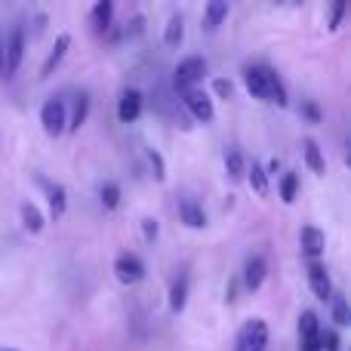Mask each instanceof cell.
I'll return each instance as SVG.
<instances>
[{"label":"cell","instance_id":"obj_7","mask_svg":"<svg viewBox=\"0 0 351 351\" xmlns=\"http://www.w3.org/2000/svg\"><path fill=\"white\" fill-rule=\"evenodd\" d=\"M182 102H185L188 114H191L197 123H210L213 117H216V108H213V99L206 96L204 90H188V93H182Z\"/></svg>","mask_w":351,"mask_h":351},{"label":"cell","instance_id":"obj_28","mask_svg":"<svg viewBox=\"0 0 351 351\" xmlns=\"http://www.w3.org/2000/svg\"><path fill=\"white\" fill-rule=\"evenodd\" d=\"M321 351H342V339L336 330H321Z\"/></svg>","mask_w":351,"mask_h":351},{"label":"cell","instance_id":"obj_11","mask_svg":"<svg viewBox=\"0 0 351 351\" xmlns=\"http://www.w3.org/2000/svg\"><path fill=\"white\" fill-rule=\"evenodd\" d=\"M308 284H311V293H315L317 299H324V302L333 299V280H330L327 268H324L321 262H311L308 265Z\"/></svg>","mask_w":351,"mask_h":351},{"label":"cell","instance_id":"obj_8","mask_svg":"<svg viewBox=\"0 0 351 351\" xmlns=\"http://www.w3.org/2000/svg\"><path fill=\"white\" fill-rule=\"evenodd\" d=\"M299 351H321V321L315 311H302L299 317Z\"/></svg>","mask_w":351,"mask_h":351},{"label":"cell","instance_id":"obj_30","mask_svg":"<svg viewBox=\"0 0 351 351\" xmlns=\"http://www.w3.org/2000/svg\"><path fill=\"white\" fill-rule=\"evenodd\" d=\"M148 164H152V170H154V179H167V164H164V158H160L158 152H152V148H148Z\"/></svg>","mask_w":351,"mask_h":351},{"label":"cell","instance_id":"obj_22","mask_svg":"<svg viewBox=\"0 0 351 351\" xmlns=\"http://www.w3.org/2000/svg\"><path fill=\"white\" fill-rule=\"evenodd\" d=\"M19 216H22L25 231H31V234H40L43 231V213L34 204H22L19 206Z\"/></svg>","mask_w":351,"mask_h":351},{"label":"cell","instance_id":"obj_34","mask_svg":"<svg viewBox=\"0 0 351 351\" xmlns=\"http://www.w3.org/2000/svg\"><path fill=\"white\" fill-rule=\"evenodd\" d=\"M278 173H280V160H278V158H274V160H271V164H268V170H265V176H278Z\"/></svg>","mask_w":351,"mask_h":351},{"label":"cell","instance_id":"obj_5","mask_svg":"<svg viewBox=\"0 0 351 351\" xmlns=\"http://www.w3.org/2000/svg\"><path fill=\"white\" fill-rule=\"evenodd\" d=\"M40 127H43V133L47 136H62L68 130V108H65V102L62 99H47L43 102V108H40Z\"/></svg>","mask_w":351,"mask_h":351},{"label":"cell","instance_id":"obj_1","mask_svg":"<svg viewBox=\"0 0 351 351\" xmlns=\"http://www.w3.org/2000/svg\"><path fill=\"white\" fill-rule=\"evenodd\" d=\"M243 84H247L250 96L259 99V102H271L284 108L290 99H287V86L280 84V77L265 65H247L243 68Z\"/></svg>","mask_w":351,"mask_h":351},{"label":"cell","instance_id":"obj_32","mask_svg":"<svg viewBox=\"0 0 351 351\" xmlns=\"http://www.w3.org/2000/svg\"><path fill=\"white\" fill-rule=\"evenodd\" d=\"M213 93H216L219 99H231V93H234V86H231V80L216 77V80H213Z\"/></svg>","mask_w":351,"mask_h":351},{"label":"cell","instance_id":"obj_29","mask_svg":"<svg viewBox=\"0 0 351 351\" xmlns=\"http://www.w3.org/2000/svg\"><path fill=\"white\" fill-rule=\"evenodd\" d=\"M158 234H160V225H158V219H152V216H145V219H142V237H145L148 243H154V241H158Z\"/></svg>","mask_w":351,"mask_h":351},{"label":"cell","instance_id":"obj_26","mask_svg":"<svg viewBox=\"0 0 351 351\" xmlns=\"http://www.w3.org/2000/svg\"><path fill=\"white\" fill-rule=\"evenodd\" d=\"M299 194V176L296 173H284L280 176V200L284 204H293Z\"/></svg>","mask_w":351,"mask_h":351},{"label":"cell","instance_id":"obj_6","mask_svg":"<svg viewBox=\"0 0 351 351\" xmlns=\"http://www.w3.org/2000/svg\"><path fill=\"white\" fill-rule=\"evenodd\" d=\"M114 274H117V280L121 284H127V287H136V284H142L145 280V262L139 259L136 253H121L114 259Z\"/></svg>","mask_w":351,"mask_h":351},{"label":"cell","instance_id":"obj_35","mask_svg":"<svg viewBox=\"0 0 351 351\" xmlns=\"http://www.w3.org/2000/svg\"><path fill=\"white\" fill-rule=\"evenodd\" d=\"M0 77H3V43H0Z\"/></svg>","mask_w":351,"mask_h":351},{"label":"cell","instance_id":"obj_19","mask_svg":"<svg viewBox=\"0 0 351 351\" xmlns=\"http://www.w3.org/2000/svg\"><path fill=\"white\" fill-rule=\"evenodd\" d=\"M182 40H185V19H182V12H173L164 25V43L167 47H179Z\"/></svg>","mask_w":351,"mask_h":351},{"label":"cell","instance_id":"obj_2","mask_svg":"<svg viewBox=\"0 0 351 351\" xmlns=\"http://www.w3.org/2000/svg\"><path fill=\"white\" fill-rule=\"evenodd\" d=\"M206 74V59L204 56H185V59L176 65L173 71V84L179 93H188V90H197V84L204 80Z\"/></svg>","mask_w":351,"mask_h":351},{"label":"cell","instance_id":"obj_17","mask_svg":"<svg viewBox=\"0 0 351 351\" xmlns=\"http://www.w3.org/2000/svg\"><path fill=\"white\" fill-rule=\"evenodd\" d=\"M225 16H228V0H210V3L204 6V28L216 31L219 25L225 22Z\"/></svg>","mask_w":351,"mask_h":351},{"label":"cell","instance_id":"obj_12","mask_svg":"<svg viewBox=\"0 0 351 351\" xmlns=\"http://www.w3.org/2000/svg\"><path fill=\"white\" fill-rule=\"evenodd\" d=\"M299 247H302L305 256L317 259V256L324 253V247H327V237H324V231L317 228V225H302V231H299Z\"/></svg>","mask_w":351,"mask_h":351},{"label":"cell","instance_id":"obj_24","mask_svg":"<svg viewBox=\"0 0 351 351\" xmlns=\"http://www.w3.org/2000/svg\"><path fill=\"white\" fill-rule=\"evenodd\" d=\"M99 200H102L105 210H117L121 206V185L117 182H102L99 185Z\"/></svg>","mask_w":351,"mask_h":351},{"label":"cell","instance_id":"obj_36","mask_svg":"<svg viewBox=\"0 0 351 351\" xmlns=\"http://www.w3.org/2000/svg\"><path fill=\"white\" fill-rule=\"evenodd\" d=\"M3 351H16V348H3Z\"/></svg>","mask_w":351,"mask_h":351},{"label":"cell","instance_id":"obj_25","mask_svg":"<svg viewBox=\"0 0 351 351\" xmlns=\"http://www.w3.org/2000/svg\"><path fill=\"white\" fill-rule=\"evenodd\" d=\"M247 179H250V185H253V191L259 194V197H265L268 194V176H265V170H262L259 164L247 167Z\"/></svg>","mask_w":351,"mask_h":351},{"label":"cell","instance_id":"obj_20","mask_svg":"<svg viewBox=\"0 0 351 351\" xmlns=\"http://www.w3.org/2000/svg\"><path fill=\"white\" fill-rule=\"evenodd\" d=\"M185 302H188V274H179L170 287V311L173 315L185 311Z\"/></svg>","mask_w":351,"mask_h":351},{"label":"cell","instance_id":"obj_31","mask_svg":"<svg viewBox=\"0 0 351 351\" xmlns=\"http://www.w3.org/2000/svg\"><path fill=\"white\" fill-rule=\"evenodd\" d=\"M346 10L348 6L346 3H333V10H330V31H339V25H342V19H346Z\"/></svg>","mask_w":351,"mask_h":351},{"label":"cell","instance_id":"obj_13","mask_svg":"<svg viewBox=\"0 0 351 351\" xmlns=\"http://www.w3.org/2000/svg\"><path fill=\"white\" fill-rule=\"evenodd\" d=\"M71 49V34H59L56 37V47L49 49V56H47V62L40 65V80H47L49 74L56 71V68L62 65V59H65V53Z\"/></svg>","mask_w":351,"mask_h":351},{"label":"cell","instance_id":"obj_9","mask_svg":"<svg viewBox=\"0 0 351 351\" xmlns=\"http://www.w3.org/2000/svg\"><path fill=\"white\" fill-rule=\"evenodd\" d=\"M37 185L43 188V194H47V200H49V216H53V219L65 216V210H68V191H65V185L47 179V176H37Z\"/></svg>","mask_w":351,"mask_h":351},{"label":"cell","instance_id":"obj_18","mask_svg":"<svg viewBox=\"0 0 351 351\" xmlns=\"http://www.w3.org/2000/svg\"><path fill=\"white\" fill-rule=\"evenodd\" d=\"M302 154H305V164H308V170L315 173V176H324V173H327V160H324L321 145H317L315 139H305V142H302Z\"/></svg>","mask_w":351,"mask_h":351},{"label":"cell","instance_id":"obj_10","mask_svg":"<svg viewBox=\"0 0 351 351\" xmlns=\"http://www.w3.org/2000/svg\"><path fill=\"white\" fill-rule=\"evenodd\" d=\"M142 114V93L139 90H123L117 99V117L121 123H136Z\"/></svg>","mask_w":351,"mask_h":351},{"label":"cell","instance_id":"obj_23","mask_svg":"<svg viewBox=\"0 0 351 351\" xmlns=\"http://www.w3.org/2000/svg\"><path fill=\"white\" fill-rule=\"evenodd\" d=\"M225 170H228L231 179H243L247 176V160H243V154L237 152V148H231V152H225Z\"/></svg>","mask_w":351,"mask_h":351},{"label":"cell","instance_id":"obj_4","mask_svg":"<svg viewBox=\"0 0 351 351\" xmlns=\"http://www.w3.org/2000/svg\"><path fill=\"white\" fill-rule=\"evenodd\" d=\"M265 348H268V324L262 317H253V321H247L237 330L234 351H265Z\"/></svg>","mask_w":351,"mask_h":351},{"label":"cell","instance_id":"obj_21","mask_svg":"<svg viewBox=\"0 0 351 351\" xmlns=\"http://www.w3.org/2000/svg\"><path fill=\"white\" fill-rule=\"evenodd\" d=\"M86 117H90V96H86V93H80L77 102H74L71 117H68V133H77V130L86 123Z\"/></svg>","mask_w":351,"mask_h":351},{"label":"cell","instance_id":"obj_33","mask_svg":"<svg viewBox=\"0 0 351 351\" xmlns=\"http://www.w3.org/2000/svg\"><path fill=\"white\" fill-rule=\"evenodd\" d=\"M302 114L308 117L311 123H317V121H321V108H317L315 102H302Z\"/></svg>","mask_w":351,"mask_h":351},{"label":"cell","instance_id":"obj_3","mask_svg":"<svg viewBox=\"0 0 351 351\" xmlns=\"http://www.w3.org/2000/svg\"><path fill=\"white\" fill-rule=\"evenodd\" d=\"M25 43H28V34H25V25H12L10 37H6V47H3V77H12V74L22 68L25 59Z\"/></svg>","mask_w":351,"mask_h":351},{"label":"cell","instance_id":"obj_27","mask_svg":"<svg viewBox=\"0 0 351 351\" xmlns=\"http://www.w3.org/2000/svg\"><path fill=\"white\" fill-rule=\"evenodd\" d=\"M330 305H333V321H336V327H348V324H351V311H348L346 296H336V293H333Z\"/></svg>","mask_w":351,"mask_h":351},{"label":"cell","instance_id":"obj_15","mask_svg":"<svg viewBox=\"0 0 351 351\" xmlns=\"http://www.w3.org/2000/svg\"><path fill=\"white\" fill-rule=\"evenodd\" d=\"M179 219L188 225V228H206V213L197 200L182 197L179 200Z\"/></svg>","mask_w":351,"mask_h":351},{"label":"cell","instance_id":"obj_16","mask_svg":"<svg viewBox=\"0 0 351 351\" xmlns=\"http://www.w3.org/2000/svg\"><path fill=\"white\" fill-rule=\"evenodd\" d=\"M111 19H114V3H111V0H99L90 10V22L99 34H105V31L111 28Z\"/></svg>","mask_w":351,"mask_h":351},{"label":"cell","instance_id":"obj_14","mask_svg":"<svg viewBox=\"0 0 351 351\" xmlns=\"http://www.w3.org/2000/svg\"><path fill=\"white\" fill-rule=\"evenodd\" d=\"M265 274H268V262L262 256H250L247 265H243V287L247 290H259L265 284Z\"/></svg>","mask_w":351,"mask_h":351}]
</instances>
